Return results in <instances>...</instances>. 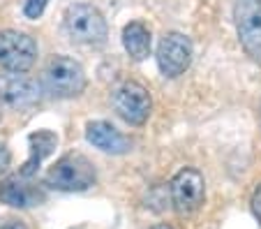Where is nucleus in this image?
I'll return each instance as SVG.
<instances>
[{
  "mask_svg": "<svg viewBox=\"0 0 261 229\" xmlns=\"http://www.w3.org/2000/svg\"><path fill=\"white\" fill-rule=\"evenodd\" d=\"M65 33L69 35V40L76 44L86 46H99L107 42L109 26L107 19L102 16V12L97 7L88 5V3H74L65 10L63 16Z\"/></svg>",
  "mask_w": 261,
  "mask_h": 229,
  "instance_id": "nucleus-1",
  "label": "nucleus"
},
{
  "mask_svg": "<svg viewBox=\"0 0 261 229\" xmlns=\"http://www.w3.org/2000/svg\"><path fill=\"white\" fill-rule=\"evenodd\" d=\"M97 181L93 162L81 153H67L46 171L44 183L60 192H84Z\"/></svg>",
  "mask_w": 261,
  "mask_h": 229,
  "instance_id": "nucleus-2",
  "label": "nucleus"
},
{
  "mask_svg": "<svg viewBox=\"0 0 261 229\" xmlns=\"http://www.w3.org/2000/svg\"><path fill=\"white\" fill-rule=\"evenodd\" d=\"M46 90L56 97H76L86 90V72L81 63L67 56H56L44 70Z\"/></svg>",
  "mask_w": 261,
  "mask_h": 229,
  "instance_id": "nucleus-3",
  "label": "nucleus"
},
{
  "mask_svg": "<svg viewBox=\"0 0 261 229\" xmlns=\"http://www.w3.org/2000/svg\"><path fill=\"white\" fill-rule=\"evenodd\" d=\"M37 60V42L28 33L0 30V67L7 72H28Z\"/></svg>",
  "mask_w": 261,
  "mask_h": 229,
  "instance_id": "nucleus-4",
  "label": "nucleus"
},
{
  "mask_svg": "<svg viewBox=\"0 0 261 229\" xmlns=\"http://www.w3.org/2000/svg\"><path fill=\"white\" fill-rule=\"evenodd\" d=\"M114 109L125 123L129 125H143L150 116L153 109V100L150 93L137 81H123L120 86L114 88Z\"/></svg>",
  "mask_w": 261,
  "mask_h": 229,
  "instance_id": "nucleus-5",
  "label": "nucleus"
},
{
  "mask_svg": "<svg viewBox=\"0 0 261 229\" xmlns=\"http://www.w3.org/2000/svg\"><path fill=\"white\" fill-rule=\"evenodd\" d=\"M233 21L245 54L254 63H261V0H236Z\"/></svg>",
  "mask_w": 261,
  "mask_h": 229,
  "instance_id": "nucleus-6",
  "label": "nucleus"
},
{
  "mask_svg": "<svg viewBox=\"0 0 261 229\" xmlns=\"http://www.w3.org/2000/svg\"><path fill=\"white\" fill-rule=\"evenodd\" d=\"M206 199V181L194 167L180 169L171 181V201L178 215H190L201 209Z\"/></svg>",
  "mask_w": 261,
  "mask_h": 229,
  "instance_id": "nucleus-7",
  "label": "nucleus"
},
{
  "mask_svg": "<svg viewBox=\"0 0 261 229\" xmlns=\"http://www.w3.org/2000/svg\"><path fill=\"white\" fill-rule=\"evenodd\" d=\"M192 63V42L182 33H167L158 46V67L164 77L176 79Z\"/></svg>",
  "mask_w": 261,
  "mask_h": 229,
  "instance_id": "nucleus-8",
  "label": "nucleus"
},
{
  "mask_svg": "<svg viewBox=\"0 0 261 229\" xmlns=\"http://www.w3.org/2000/svg\"><path fill=\"white\" fill-rule=\"evenodd\" d=\"M46 199V192L35 183L33 179H25L21 174H12L0 183V201L14 209H30L40 206Z\"/></svg>",
  "mask_w": 261,
  "mask_h": 229,
  "instance_id": "nucleus-9",
  "label": "nucleus"
},
{
  "mask_svg": "<svg viewBox=\"0 0 261 229\" xmlns=\"http://www.w3.org/2000/svg\"><path fill=\"white\" fill-rule=\"evenodd\" d=\"M0 100L14 109H28L40 102V86L23 72H12L0 79Z\"/></svg>",
  "mask_w": 261,
  "mask_h": 229,
  "instance_id": "nucleus-10",
  "label": "nucleus"
},
{
  "mask_svg": "<svg viewBox=\"0 0 261 229\" xmlns=\"http://www.w3.org/2000/svg\"><path fill=\"white\" fill-rule=\"evenodd\" d=\"M86 139L95 148L104 150V153H111V155H123L132 146V141L123 132H118L111 123H107V120H90L86 125Z\"/></svg>",
  "mask_w": 261,
  "mask_h": 229,
  "instance_id": "nucleus-11",
  "label": "nucleus"
},
{
  "mask_svg": "<svg viewBox=\"0 0 261 229\" xmlns=\"http://www.w3.org/2000/svg\"><path fill=\"white\" fill-rule=\"evenodd\" d=\"M28 146H30V158L16 174L25 176V179H33L42 162L56 150L58 137H56V132H51V130H37V132H33V135L28 137Z\"/></svg>",
  "mask_w": 261,
  "mask_h": 229,
  "instance_id": "nucleus-12",
  "label": "nucleus"
},
{
  "mask_svg": "<svg viewBox=\"0 0 261 229\" xmlns=\"http://www.w3.org/2000/svg\"><path fill=\"white\" fill-rule=\"evenodd\" d=\"M123 46L129 54V58L143 60L150 54V30L141 21H132L123 28Z\"/></svg>",
  "mask_w": 261,
  "mask_h": 229,
  "instance_id": "nucleus-13",
  "label": "nucleus"
},
{
  "mask_svg": "<svg viewBox=\"0 0 261 229\" xmlns=\"http://www.w3.org/2000/svg\"><path fill=\"white\" fill-rule=\"evenodd\" d=\"M46 5H49V0H25L23 14L28 16V19H40V16L44 14Z\"/></svg>",
  "mask_w": 261,
  "mask_h": 229,
  "instance_id": "nucleus-14",
  "label": "nucleus"
},
{
  "mask_svg": "<svg viewBox=\"0 0 261 229\" xmlns=\"http://www.w3.org/2000/svg\"><path fill=\"white\" fill-rule=\"evenodd\" d=\"M10 165H12V155H10V150H7V146L0 141V176L10 169Z\"/></svg>",
  "mask_w": 261,
  "mask_h": 229,
  "instance_id": "nucleus-15",
  "label": "nucleus"
},
{
  "mask_svg": "<svg viewBox=\"0 0 261 229\" xmlns=\"http://www.w3.org/2000/svg\"><path fill=\"white\" fill-rule=\"evenodd\" d=\"M252 211H254L256 220L261 222V185L254 190V194H252Z\"/></svg>",
  "mask_w": 261,
  "mask_h": 229,
  "instance_id": "nucleus-16",
  "label": "nucleus"
},
{
  "mask_svg": "<svg viewBox=\"0 0 261 229\" xmlns=\"http://www.w3.org/2000/svg\"><path fill=\"white\" fill-rule=\"evenodd\" d=\"M0 229H28L21 220H0Z\"/></svg>",
  "mask_w": 261,
  "mask_h": 229,
  "instance_id": "nucleus-17",
  "label": "nucleus"
},
{
  "mask_svg": "<svg viewBox=\"0 0 261 229\" xmlns=\"http://www.w3.org/2000/svg\"><path fill=\"white\" fill-rule=\"evenodd\" d=\"M153 229H173V227H169V224H158V227H153Z\"/></svg>",
  "mask_w": 261,
  "mask_h": 229,
  "instance_id": "nucleus-18",
  "label": "nucleus"
},
{
  "mask_svg": "<svg viewBox=\"0 0 261 229\" xmlns=\"http://www.w3.org/2000/svg\"><path fill=\"white\" fill-rule=\"evenodd\" d=\"M0 107H3V100H0Z\"/></svg>",
  "mask_w": 261,
  "mask_h": 229,
  "instance_id": "nucleus-19",
  "label": "nucleus"
}]
</instances>
